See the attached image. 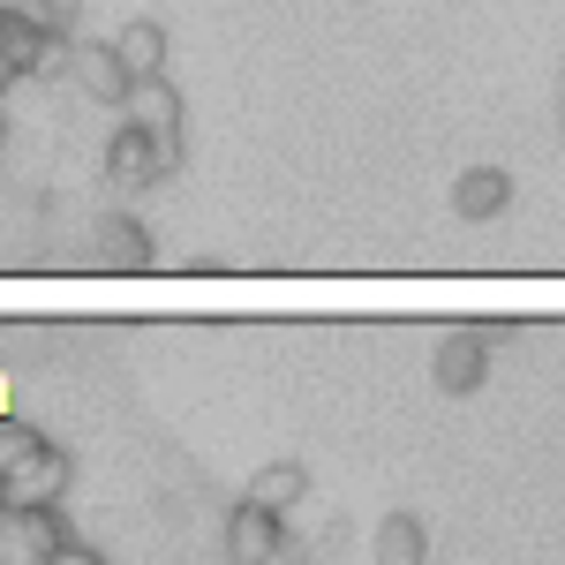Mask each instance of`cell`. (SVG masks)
<instances>
[{
    "mask_svg": "<svg viewBox=\"0 0 565 565\" xmlns=\"http://www.w3.org/2000/svg\"><path fill=\"white\" fill-rule=\"evenodd\" d=\"M45 565H106V558H98L90 543H61V551H53V558H45Z\"/></svg>",
    "mask_w": 565,
    "mask_h": 565,
    "instance_id": "16",
    "label": "cell"
},
{
    "mask_svg": "<svg viewBox=\"0 0 565 565\" xmlns=\"http://www.w3.org/2000/svg\"><path fill=\"white\" fill-rule=\"evenodd\" d=\"M68 543L61 505H0V565H45Z\"/></svg>",
    "mask_w": 565,
    "mask_h": 565,
    "instance_id": "1",
    "label": "cell"
},
{
    "mask_svg": "<svg viewBox=\"0 0 565 565\" xmlns=\"http://www.w3.org/2000/svg\"><path fill=\"white\" fill-rule=\"evenodd\" d=\"M39 445H45V437L31 430V423H0V476H8V468H23Z\"/></svg>",
    "mask_w": 565,
    "mask_h": 565,
    "instance_id": "15",
    "label": "cell"
},
{
    "mask_svg": "<svg viewBox=\"0 0 565 565\" xmlns=\"http://www.w3.org/2000/svg\"><path fill=\"white\" fill-rule=\"evenodd\" d=\"M121 106H129L136 129H181V98L167 90V76H136V84L121 90Z\"/></svg>",
    "mask_w": 565,
    "mask_h": 565,
    "instance_id": "11",
    "label": "cell"
},
{
    "mask_svg": "<svg viewBox=\"0 0 565 565\" xmlns=\"http://www.w3.org/2000/svg\"><path fill=\"white\" fill-rule=\"evenodd\" d=\"M106 174H114V189H159L174 167H167V151H159V136H151V129L121 121L114 143H106Z\"/></svg>",
    "mask_w": 565,
    "mask_h": 565,
    "instance_id": "3",
    "label": "cell"
},
{
    "mask_svg": "<svg viewBox=\"0 0 565 565\" xmlns=\"http://www.w3.org/2000/svg\"><path fill=\"white\" fill-rule=\"evenodd\" d=\"M505 196H513L505 167H468V174L452 181V212H460V218H498V212H505Z\"/></svg>",
    "mask_w": 565,
    "mask_h": 565,
    "instance_id": "10",
    "label": "cell"
},
{
    "mask_svg": "<svg viewBox=\"0 0 565 565\" xmlns=\"http://www.w3.org/2000/svg\"><path fill=\"white\" fill-rule=\"evenodd\" d=\"M279 551H287L279 513L257 505V498H242V505H234V521H226V558H234V565H271Z\"/></svg>",
    "mask_w": 565,
    "mask_h": 565,
    "instance_id": "5",
    "label": "cell"
},
{
    "mask_svg": "<svg viewBox=\"0 0 565 565\" xmlns=\"http://www.w3.org/2000/svg\"><path fill=\"white\" fill-rule=\"evenodd\" d=\"M15 15H23V23H39L45 39H76V23H84V0H23Z\"/></svg>",
    "mask_w": 565,
    "mask_h": 565,
    "instance_id": "14",
    "label": "cell"
},
{
    "mask_svg": "<svg viewBox=\"0 0 565 565\" xmlns=\"http://www.w3.org/2000/svg\"><path fill=\"white\" fill-rule=\"evenodd\" d=\"M68 45L76 39H45L39 23H23L15 8H0V61H8V76H61Z\"/></svg>",
    "mask_w": 565,
    "mask_h": 565,
    "instance_id": "2",
    "label": "cell"
},
{
    "mask_svg": "<svg viewBox=\"0 0 565 565\" xmlns=\"http://www.w3.org/2000/svg\"><path fill=\"white\" fill-rule=\"evenodd\" d=\"M423 558H430L423 521H415V513H385V521H377V565H423Z\"/></svg>",
    "mask_w": 565,
    "mask_h": 565,
    "instance_id": "13",
    "label": "cell"
},
{
    "mask_svg": "<svg viewBox=\"0 0 565 565\" xmlns=\"http://www.w3.org/2000/svg\"><path fill=\"white\" fill-rule=\"evenodd\" d=\"M61 76L84 90L90 106H121V90H129V68L114 61V45H68V68Z\"/></svg>",
    "mask_w": 565,
    "mask_h": 565,
    "instance_id": "7",
    "label": "cell"
},
{
    "mask_svg": "<svg viewBox=\"0 0 565 565\" xmlns=\"http://www.w3.org/2000/svg\"><path fill=\"white\" fill-rule=\"evenodd\" d=\"M249 498H257V505H271V513H295V505L309 498V468H302V460H271V468H257Z\"/></svg>",
    "mask_w": 565,
    "mask_h": 565,
    "instance_id": "12",
    "label": "cell"
},
{
    "mask_svg": "<svg viewBox=\"0 0 565 565\" xmlns=\"http://www.w3.org/2000/svg\"><path fill=\"white\" fill-rule=\"evenodd\" d=\"M8 84H15V76H8V61H0V90H8Z\"/></svg>",
    "mask_w": 565,
    "mask_h": 565,
    "instance_id": "17",
    "label": "cell"
},
{
    "mask_svg": "<svg viewBox=\"0 0 565 565\" xmlns=\"http://www.w3.org/2000/svg\"><path fill=\"white\" fill-rule=\"evenodd\" d=\"M482 370H490V340H482V332H445V340H437V354H430L437 392H476Z\"/></svg>",
    "mask_w": 565,
    "mask_h": 565,
    "instance_id": "8",
    "label": "cell"
},
{
    "mask_svg": "<svg viewBox=\"0 0 565 565\" xmlns=\"http://www.w3.org/2000/svg\"><path fill=\"white\" fill-rule=\"evenodd\" d=\"M61 490H68V452L61 445H39L23 468L0 476V505H61Z\"/></svg>",
    "mask_w": 565,
    "mask_h": 565,
    "instance_id": "4",
    "label": "cell"
},
{
    "mask_svg": "<svg viewBox=\"0 0 565 565\" xmlns=\"http://www.w3.org/2000/svg\"><path fill=\"white\" fill-rule=\"evenodd\" d=\"M114 61L136 76H167V23H151V15H136V23H121L114 31Z\"/></svg>",
    "mask_w": 565,
    "mask_h": 565,
    "instance_id": "9",
    "label": "cell"
},
{
    "mask_svg": "<svg viewBox=\"0 0 565 565\" xmlns=\"http://www.w3.org/2000/svg\"><path fill=\"white\" fill-rule=\"evenodd\" d=\"M151 257H159V249H151L143 218H129V212H106L98 226H90V264H98V271H143Z\"/></svg>",
    "mask_w": 565,
    "mask_h": 565,
    "instance_id": "6",
    "label": "cell"
},
{
    "mask_svg": "<svg viewBox=\"0 0 565 565\" xmlns=\"http://www.w3.org/2000/svg\"><path fill=\"white\" fill-rule=\"evenodd\" d=\"M0 143H8V121H0Z\"/></svg>",
    "mask_w": 565,
    "mask_h": 565,
    "instance_id": "18",
    "label": "cell"
}]
</instances>
